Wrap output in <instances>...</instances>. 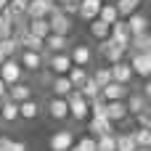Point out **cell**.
Wrapping results in <instances>:
<instances>
[{
    "label": "cell",
    "instance_id": "cell-13",
    "mask_svg": "<svg viewBox=\"0 0 151 151\" xmlns=\"http://www.w3.org/2000/svg\"><path fill=\"white\" fill-rule=\"evenodd\" d=\"M111 133H117V127L106 117H90L88 119V135L98 138V135H111Z\"/></svg>",
    "mask_w": 151,
    "mask_h": 151
},
{
    "label": "cell",
    "instance_id": "cell-36",
    "mask_svg": "<svg viewBox=\"0 0 151 151\" xmlns=\"http://www.w3.org/2000/svg\"><path fill=\"white\" fill-rule=\"evenodd\" d=\"M96 151H114V133L111 135H98L96 138Z\"/></svg>",
    "mask_w": 151,
    "mask_h": 151
},
{
    "label": "cell",
    "instance_id": "cell-9",
    "mask_svg": "<svg viewBox=\"0 0 151 151\" xmlns=\"http://www.w3.org/2000/svg\"><path fill=\"white\" fill-rule=\"evenodd\" d=\"M45 111H48V117H50L53 122H66V119H69L66 98H56V96H50L48 104H45Z\"/></svg>",
    "mask_w": 151,
    "mask_h": 151
},
{
    "label": "cell",
    "instance_id": "cell-29",
    "mask_svg": "<svg viewBox=\"0 0 151 151\" xmlns=\"http://www.w3.org/2000/svg\"><path fill=\"white\" fill-rule=\"evenodd\" d=\"M96 19H101L104 24H109V27H111V24L119 19V13H117V5H114V3H104V5L98 8V16H96Z\"/></svg>",
    "mask_w": 151,
    "mask_h": 151
},
{
    "label": "cell",
    "instance_id": "cell-11",
    "mask_svg": "<svg viewBox=\"0 0 151 151\" xmlns=\"http://www.w3.org/2000/svg\"><path fill=\"white\" fill-rule=\"evenodd\" d=\"M45 66L50 74H66L72 66V58H69V53H50L45 58Z\"/></svg>",
    "mask_w": 151,
    "mask_h": 151
},
{
    "label": "cell",
    "instance_id": "cell-19",
    "mask_svg": "<svg viewBox=\"0 0 151 151\" xmlns=\"http://www.w3.org/2000/svg\"><path fill=\"white\" fill-rule=\"evenodd\" d=\"M106 119L117 127L127 119V109H125V101H109L106 104Z\"/></svg>",
    "mask_w": 151,
    "mask_h": 151
},
{
    "label": "cell",
    "instance_id": "cell-35",
    "mask_svg": "<svg viewBox=\"0 0 151 151\" xmlns=\"http://www.w3.org/2000/svg\"><path fill=\"white\" fill-rule=\"evenodd\" d=\"M98 93H101V90H98V85H96L90 77H88V80L82 82V88H80V96H82L85 101H93V98H98Z\"/></svg>",
    "mask_w": 151,
    "mask_h": 151
},
{
    "label": "cell",
    "instance_id": "cell-40",
    "mask_svg": "<svg viewBox=\"0 0 151 151\" xmlns=\"http://www.w3.org/2000/svg\"><path fill=\"white\" fill-rule=\"evenodd\" d=\"M11 151H29L24 141H11Z\"/></svg>",
    "mask_w": 151,
    "mask_h": 151
},
{
    "label": "cell",
    "instance_id": "cell-8",
    "mask_svg": "<svg viewBox=\"0 0 151 151\" xmlns=\"http://www.w3.org/2000/svg\"><path fill=\"white\" fill-rule=\"evenodd\" d=\"M109 72H111V82H119V85H130V82L135 80V74H133L127 58H122V61H117V64H109Z\"/></svg>",
    "mask_w": 151,
    "mask_h": 151
},
{
    "label": "cell",
    "instance_id": "cell-7",
    "mask_svg": "<svg viewBox=\"0 0 151 151\" xmlns=\"http://www.w3.org/2000/svg\"><path fill=\"white\" fill-rule=\"evenodd\" d=\"M74 133L69 130V127H64V130H56L50 138H48V149L50 151H66V149H72L74 146Z\"/></svg>",
    "mask_w": 151,
    "mask_h": 151
},
{
    "label": "cell",
    "instance_id": "cell-23",
    "mask_svg": "<svg viewBox=\"0 0 151 151\" xmlns=\"http://www.w3.org/2000/svg\"><path fill=\"white\" fill-rule=\"evenodd\" d=\"M0 119H3L5 125L19 122V104H13L11 98H3V101H0Z\"/></svg>",
    "mask_w": 151,
    "mask_h": 151
},
{
    "label": "cell",
    "instance_id": "cell-3",
    "mask_svg": "<svg viewBox=\"0 0 151 151\" xmlns=\"http://www.w3.org/2000/svg\"><path fill=\"white\" fill-rule=\"evenodd\" d=\"M127 53H130L127 64H130L133 74L141 77V80H149L151 77V53H135V50H127Z\"/></svg>",
    "mask_w": 151,
    "mask_h": 151
},
{
    "label": "cell",
    "instance_id": "cell-48",
    "mask_svg": "<svg viewBox=\"0 0 151 151\" xmlns=\"http://www.w3.org/2000/svg\"><path fill=\"white\" fill-rule=\"evenodd\" d=\"M0 135H3V133H0Z\"/></svg>",
    "mask_w": 151,
    "mask_h": 151
},
{
    "label": "cell",
    "instance_id": "cell-20",
    "mask_svg": "<svg viewBox=\"0 0 151 151\" xmlns=\"http://www.w3.org/2000/svg\"><path fill=\"white\" fill-rule=\"evenodd\" d=\"M104 5V0H80L77 3V19L82 21H93L98 16V8Z\"/></svg>",
    "mask_w": 151,
    "mask_h": 151
},
{
    "label": "cell",
    "instance_id": "cell-6",
    "mask_svg": "<svg viewBox=\"0 0 151 151\" xmlns=\"http://www.w3.org/2000/svg\"><path fill=\"white\" fill-rule=\"evenodd\" d=\"M98 53H101L109 64H117V61H122V58L127 56V48H125V45H117L114 40H109V37H106V40H101V42H98Z\"/></svg>",
    "mask_w": 151,
    "mask_h": 151
},
{
    "label": "cell",
    "instance_id": "cell-42",
    "mask_svg": "<svg viewBox=\"0 0 151 151\" xmlns=\"http://www.w3.org/2000/svg\"><path fill=\"white\" fill-rule=\"evenodd\" d=\"M3 8H8V0H0V11H3Z\"/></svg>",
    "mask_w": 151,
    "mask_h": 151
},
{
    "label": "cell",
    "instance_id": "cell-45",
    "mask_svg": "<svg viewBox=\"0 0 151 151\" xmlns=\"http://www.w3.org/2000/svg\"><path fill=\"white\" fill-rule=\"evenodd\" d=\"M3 61H5V56H3V53H0V64H3Z\"/></svg>",
    "mask_w": 151,
    "mask_h": 151
},
{
    "label": "cell",
    "instance_id": "cell-12",
    "mask_svg": "<svg viewBox=\"0 0 151 151\" xmlns=\"http://www.w3.org/2000/svg\"><path fill=\"white\" fill-rule=\"evenodd\" d=\"M127 93H130V85H119V82H109L106 88H101V101H125L127 98Z\"/></svg>",
    "mask_w": 151,
    "mask_h": 151
},
{
    "label": "cell",
    "instance_id": "cell-14",
    "mask_svg": "<svg viewBox=\"0 0 151 151\" xmlns=\"http://www.w3.org/2000/svg\"><path fill=\"white\" fill-rule=\"evenodd\" d=\"M56 8V3L53 0H29V5H27V19H48V13Z\"/></svg>",
    "mask_w": 151,
    "mask_h": 151
},
{
    "label": "cell",
    "instance_id": "cell-44",
    "mask_svg": "<svg viewBox=\"0 0 151 151\" xmlns=\"http://www.w3.org/2000/svg\"><path fill=\"white\" fill-rule=\"evenodd\" d=\"M66 151H80V149H77V146H72V149H66Z\"/></svg>",
    "mask_w": 151,
    "mask_h": 151
},
{
    "label": "cell",
    "instance_id": "cell-28",
    "mask_svg": "<svg viewBox=\"0 0 151 151\" xmlns=\"http://www.w3.org/2000/svg\"><path fill=\"white\" fill-rule=\"evenodd\" d=\"M135 141L130 133H114V151H135Z\"/></svg>",
    "mask_w": 151,
    "mask_h": 151
},
{
    "label": "cell",
    "instance_id": "cell-37",
    "mask_svg": "<svg viewBox=\"0 0 151 151\" xmlns=\"http://www.w3.org/2000/svg\"><path fill=\"white\" fill-rule=\"evenodd\" d=\"M74 146L80 151H96V138H93V135H82V138L74 141Z\"/></svg>",
    "mask_w": 151,
    "mask_h": 151
},
{
    "label": "cell",
    "instance_id": "cell-46",
    "mask_svg": "<svg viewBox=\"0 0 151 151\" xmlns=\"http://www.w3.org/2000/svg\"><path fill=\"white\" fill-rule=\"evenodd\" d=\"M135 151H151V149H135Z\"/></svg>",
    "mask_w": 151,
    "mask_h": 151
},
{
    "label": "cell",
    "instance_id": "cell-30",
    "mask_svg": "<svg viewBox=\"0 0 151 151\" xmlns=\"http://www.w3.org/2000/svg\"><path fill=\"white\" fill-rule=\"evenodd\" d=\"M141 3H143V0H117L114 5H117V13H119V19H127L130 13H135V11L141 8Z\"/></svg>",
    "mask_w": 151,
    "mask_h": 151
},
{
    "label": "cell",
    "instance_id": "cell-32",
    "mask_svg": "<svg viewBox=\"0 0 151 151\" xmlns=\"http://www.w3.org/2000/svg\"><path fill=\"white\" fill-rule=\"evenodd\" d=\"M88 24H90V37H96L98 42L109 37V24H104L101 19H93V21H88Z\"/></svg>",
    "mask_w": 151,
    "mask_h": 151
},
{
    "label": "cell",
    "instance_id": "cell-26",
    "mask_svg": "<svg viewBox=\"0 0 151 151\" xmlns=\"http://www.w3.org/2000/svg\"><path fill=\"white\" fill-rule=\"evenodd\" d=\"M27 32L35 35V37H48L50 35V27H48V19H27Z\"/></svg>",
    "mask_w": 151,
    "mask_h": 151
},
{
    "label": "cell",
    "instance_id": "cell-27",
    "mask_svg": "<svg viewBox=\"0 0 151 151\" xmlns=\"http://www.w3.org/2000/svg\"><path fill=\"white\" fill-rule=\"evenodd\" d=\"M127 50H135V53H151V35H149V32H143V35L130 37Z\"/></svg>",
    "mask_w": 151,
    "mask_h": 151
},
{
    "label": "cell",
    "instance_id": "cell-21",
    "mask_svg": "<svg viewBox=\"0 0 151 151\" xmlns=\"http://www.w3.org/2000/svg\"><path fill=\"white\" fill-rule=\"evenodd\" d=\"M125 109H127V117H135L138 111H143V109H149V98H143L141 93H127V98H125Z\"/></svg>",
    "mask_w": 151,
    "mask_h": 151
},
{
    "label": "cell",
    "instance_id": "cell-15",
    "mask_svg": "<svg viewBox=\"0 0 151 151\" xmlns=\"http://www.w3.org/2000/svg\"><path fill=\"white\" fill-rule=\"evenodd\" d=\"M5 98H11L13 104L29 101V98H35V88H32L29 82H16V85H8V96H5Z\"/></svg>",
    "mask_w": 151,
    "mask_h": 151
},
{
    "label": "cell",
    "instance_id": "cell-4",
    "mask_svg": "<svg viewBox=\"0 0 151 151\" xmlns=\"http://www.w3.org/2000/svg\"><path fill=\"white\" fill-rule=\"evenodd\" d=\"M24 69H21V64L16 61V58H5L3 64H0V80L5 82V85H16V82H24Z\"/></svg>",
    "mask_w": 151,
    "mask_h": 151
},
{
    "label": "cell",
    "instance_id": "cell-24",
    "mask_svg": "<svg viewBox=\"0 0 151 151\" xmlns=\"http://www.w3.org/2000/svg\"><path fill=\"white\" fill-rule=\"evenodd\" d=\"M88 77H90L88 66H74V64H72V66H69V72H66V80L72 82V88H74V90H80V88H82V82H85Z\"/></svg>",
    "mask_w": 151,
    "mask_h": 151
},
{
    "label": "cell",
    "instance_id": "cell-47",
    "mask_svg": "<svg viewBox=\"0 0 151 151\" xmlns=\"http://www.w3.org/2000/svg\"><path fill=\"white\" fill-rule=\"evenodd\" d=\"M104 3H117V0H104Z\"/></svg>",
    "mask_w": 151,
    "mask_h": 151
},
{
    "label": "cell",
    "instance_id": "cell-18",
    "mask_svg": "<svg viewBox=\"0 0 151 151\" xmlns=\"http://www.w3.org/2000/svg\"><path fill=\"white\" fill-rule=\"evenodd\" d=\"M42 45H45V56H50V53H66L69 50V37H64V35H48L42 40Z\"/></svg>",
    "mask_w": 151,
    "mask_h": 151
},
{
    "label": "cell",
    "instance_id": "cell-34",
    "mask_svg": "<svg viewBox=\"0 0 151 151\" xmlns=\"http://www.w3.org/2000/svg\"><path fill=\"white\" fill-rule=\"evenodd\" d=\"M90 80L98 85V90H101V88H106V85L111 82V72H109V66H98V69L90 74Z\"/></svg>",
    "mask_w": 151,
    "mask_h": 151
},
{
    "label": "cell",
    "instance_id": "cell-33",
    "mask_svg": "<svg viewBox=\"0 0 151 151\" xmlns=\"http://www.w3.org/2000/svg\"><path fill=\"white\" fill-rule=\"evenodd\" d=\"M19 50H21V48H19L16 37H3V40H0V53H3L5 58H16Z\"/></svg>",
    "mask_w": 151,
    "mask_h": 151
},
{
    "label": "cell",
    "instance_id": "cell-5",
    "mask_svg": "<svg viewBox=\"0 0 151 151\" xmlns=\"http://www.w3.org/2000/svg\"><path fill=\"white\" fill-rule=\"evenodd\" d=\"M48 27H50V35H64V37H69V32H72V19L69 16H64L61 11H58V5L48 13Z\"/></svg>",
    "mask_w": 151,
    "mask_h": 151
},
{
    "label": "cell",
    "instance_id": "cell-17",
    "mask_svg": "<svg viewBox=\"0 0 151 151\" xmlns=\"http://www.w3.org/2000/svg\"><path fill=\"white\" fill-rule=\"evenodd\" d=\"M109 40H114L117 45H130V29H127V24H125V19H117L111 27H109Z\"/></svg>",
    "mask_w": 151,
    "mask_h": 151
},
{
    "label": "cell",
    "instance_id": "cell-16",
    "mask_svg": "<svg viewBox=\"0 0 151 151\" xmlns=\"http://www.w3.org/2000/svg\"><path fill=\"white\" fill-rule=\"evenodd\" d=\"M125 24H127V29H130V37L149 32V16H146V13H141V11L130 13V16L125 19Z\"/></svg>",
    "mask_w": 151,
    "mask_h": 151
},
{
    "label": "cell",
    "instance_id": "cell-1",
    "mask_svg": "<svg viewBox=\"0 0 151 151\" xmlns=\"http://www.w3.org/2000/svg\"><path fill=\"white\" fill-rule=\"evenodd\" d=\"M66 109H69V119H74V122H88V119H90L88 101L80 96V90H72V93L66 96Z\"/></svg>",
    "mask_w": 151,
    "mask_h": 151
},
{
    "label": "cell",
    "instance_id": "cell-2",
    "mask_svg": "<svg viewBox=\"0 0 151 151\" xmlns=\"http://www.w3.org/2000/svg\"><path fill=\"white\" fill-rule=\"evenodd\" d=\"M16 61L21 64L24 72H32V74H37V72L45 69V53H37V50H19Z\"/></svg>",
    "mask_w": 151,
    "mask_h": 151
},
{
    "label": "cell",
    "instance_id": "cell-41",
    "mask_svg": "<svg viewBox=\"0 0 151 151\" xmlns=\"http://www.w3.org/2000/svg\"><path fill=\"white\" fill-rule=\"evenodd\" d=\"M5 96H8V85H5V82H3V80H0V101H3V98H5Z\"/></svg>",
    "mask_w": 151,
    "mask_h": 151
},
{
    "label": "cell",
    "instance_id": "cell-31",
    "mask_svg": "<svg viewBox=\"0 0 151 151\" xmlns=\"http://www.w3.org/2000/svg\"><path fill=\"white\" fill-rule=\"evenodd\" d=\"M130 135H133V141H135L138 149H151V130H146V127H135Z\"/></svg>",
    "mask_w": 151,
    "mask_h": 151
},
{
    "label": "cell",
    "instance_id": "cell-22",
    "mask_svg": "<svg viewBox=\"0 0 151 151\" xmlns=\"http://www.w3.org/2000/svg\"><path fill=\"white\" fill-rule=\"evenodd\" d=\"M72 90H74V88H72V82L66 80V74H53V80H50V93H53L56 98H66Z\"/></svg>",
    "mask_w": 151,
    "mask_h": 151
},
{
    "label": "cell",
    "instance_id": "cell-43",
    "mask_svg": "<svg viewBox=\"0 0 151 151\" xmlns=\"http://www.w3.org/2000/svg\"><path fill=\"white\" fill-rule=\"evenodd\" d=\"M53 3H56V5H64V3H69V0H53Z\"/></svg>",
    "mask_w": 151,
    "mask_h": 151
},
{
    "label": "cell",
    "instance_id": "cell-38",
    "mask_svg": "<svg viewBox=\"0 0 151 151\" xmlns=\"http://www.w3.org/2000/svg\"><path fill=\"white\" fill-rule=\"evenodd\" d=\"M135 125H138V127L151 130V109H143V111H138V114H135Z\"/></svg>",
    "mask_w": 151,
    "mask_h": 151
},
{
    "label": "cell",
    "instance_id": "cell-39",
    "mask_svg": "<svg viewBox=\"0 0 151 151\" xmlns=\"http://www.w3.org/2000/svg\"><path fill=\"white\" fill-rule=\"evenodd\" d=\"M11 141H13V138H8V135H0V151H11Z\"/></svg>",
    "mask_w": 151,
    "mask_h": 151
},
{
    "label": "cell",
    "instance_id": "cell-25",
    "mask_svg": "<svg viewBox=\"0 0 151 151\" xmlns=\"http://www.w3.org/2000/svg\"><path fill=\"white\" fill-rule=\"evenodd\" d=\"M37 117H40V104H37L35 98H29V101H21V104H19V119L32 122V119H37Z\"/></svg>",
    "mask_w": 151,
    "mask_h": 151
},
{
    "label": "cell",
    "instance_id": "cell-10",
    "mask_svg": "<svg viewBox=\"0 0 151 151\" xmlns=\"http://www.w3.org/2000/svg\"><path fill=\"white\" fill-rule=\"evenodd\" d=\"M66 53H69V58H72V64H74V66H88V64L93 61V48H90V45H85V42L72 45Z\"/></svg>",
    "mask_w": 151,
    "mask_h": 151
}]
</instances>
